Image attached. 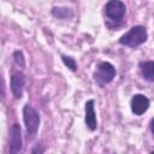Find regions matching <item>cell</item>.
<instances>
[{
	"label": "cell",
	"mask_w": 154,
	"mask_h": 154,
	"mask_svg": "<svg viewBox=\"0 0 154 154\" xmlns=\"http://www.w3.org/2000/svg\"><path fill=\"white\" fill-rule=\"evenodd\" d=\"M61 60L65 64V66H67L71 71H73V72L77 71V63H76V60L72 57H67V55H64L63 54L61 55Z\"/></svg>",
	"instance_id": "11"
},
{
	"label": "cell",
	"mask_w": 154,
	"mask_h": 154,
	"mask_svg": "<svg viewBox=\"0 0 154 154\" xmlns=\"http://www.w3.org/2000/svg\"><path fill=\"white\" fill-rule=\"evenodd\" d=\"M24 85H25V76H24V73L19 72V71L14 72L11 76L10 87H11V91H12V94H13V96L16 99H20L22 97Z\"/></svg>",
	"instance_id": "7"
},
{
	"label": "cell",
	"mask_w": 154,
	"mask_h": 154,
	"mask_svg": "<svg viewBox=\"0 0 154 154\" xmlns=\"http://www.w3.org/2000/svg\"><path fill=\"white\" fill-rule=\"evenodd\" d=\"M23 120L28 132V136L34 137L40 126V114L29 103L23 107Z\"/></svg>",
	"instance_id": "3"
},
{
	"label": "cell",
	"mask_w": 154,
	"mask_h": 154,
	"mask_svg": "<svg viewBox=\"0 0 154 154\" xmlns=\"http://www.w3.org/2000/svg\"><path fill=\"white\" fill-rule=\"evenodd\" d=\"M43 152H45V148H41L40 144H36L35 148L31 149V153H32V154H34V153H43Z\"/></svg>",
	"instance_id": "13"
},
{
	"label": "cell",
	"mask_w": 154,
	"mask_h": 154,
	"mask_svg": "<svg viewBox=\"0 0 154 154\" xmlns=\"http://www.w3.org/2000/svg\"><path fill=\"white\" fill-rule=\"evenodd\" d=\"M52 16L58 18V19H71L73 17V12L71 8L69 7H60V6H55L52 8L51 11Z\"/></svg>",
	"instance_id": "10"
},
{
	"label": "cell",
	"mask_w": 154,
	"mask_h": 154,
	"mask_svg": "<svg viewBox=\"0 0 154 154\" xmlns=\"http://www.w3.org/2000/svg\"><path fill=\"white\" fill-rule=\"evenodd\" d=\"M140 71L142 77L148 82H154V61H141L140 63Z\"/></svg>",
	"instance_id": "9"
},
{
	"label": "cell",
	"mask_w": 154,
	"mask_h": 154,
	"mask_svg": "<svg viewBox=\"0 0 154 154\" xmlns=\"http://www.w3.org/2000/svg\"><path fill=\"white\" fill-rule=\"evenodd\" d=\"M105 13L112 22H120L126 13V7L120 0H108L105 5Z\"/></svg>",
	"instance_id": "4"
},
{
	"label": "cell",
	"mask_w": 154,
	"mask_h": 154,
	"mask_svg": "<svg viewBox=\"0 0 154 154\" xmlns=\"http://www.w3.org/2000/svg\"><path fill=\"white\" fill-rule=\"evenodd\" d=\"M23 147L22 140V129L18 123H14L10 129V137H8V152L12 154L19 153Z\"/></svg>",
	"instance_id": "5"
},
{
	"label": "cell",
	"mask_w": 154,
	"mask_h": 154,
	"mask_svg": "<svg viewBox=\"0 0 154 154\" xmlns=\"http://www.w3.org/2000/svg\"><path fill=\"white\" fill-rule=\"evenodd\" d=\"M84 112H85V125L90 131L96 130L97 128V120H96V113L94 108V100H88L84 105Z\"/></svg>",
	"instance_id": "8"
},
{
	"label": "cell",
	"mask_w": 154,
	"mask_h": 154,
	"mask_svg": "<svg viewBox=\"0 0 154 154\" xmlns=\"http://www.w3.org/2000/svg\"><path fill=\"white\" fill-rule=\"evenodd\" d=\"M93 77L95 83L102 88L105 84L112 82L113 78L116 77V67L108 61H101L97 64Z\"/></svg>",
	"instance_id": "2"
},
{
	"label": "cell",
	"mask_w": 154,
	"mask_h": 154,
	"mask_svg": "<svg viewBox=\"0 0 154 154\" xmlns=\"http://www.w3.org/2000/svg\"><path fill=\"white\" fill-rule=\"evenodd\" d=\"M147 38H148V34L146 28L142 25H135L119 38V43L130 48H136L142 43H144Z\"/></svg>",
	"instance_id": "1"
},
{
	"label": "cell",
	"mask_w": 154,
	"mask_h": 154,
	"mask_svg": "<svg viewBox=\"0 0 154 154\" xmlns=\"http://www.w3.org/2000/svg\"><path fill=\"white\" fill-rule=\"evenodd\" d=\"M149 126H150V131H152V134H153V136H154V118L150 120V124H149Z\"/></svg>",
	"instance_id": "14"
},
{
	"label": "cell",
	"mask_w": 154,
	"mask_h": 154,
	"mask_svg": "<svg viewBox=\"0 0 154 154\" xmlns=\"http://www.w3.org/2000/svg\"><path fill=\"white\" fill-rule=\"evenodd\" d=\"M149 105H150L149 99L143 94H135L130 102L131 111L135 116H142L143 113H146L147 109L149 108Z\"/></svg>",
	"instance_id": "6"
},
{
	"label": "cell",
	"mask_w": 154,
	"mask_h": 154,
	"mask_svg": "<svg viewBox=\"0 0 154 154\" xmlns=\"http://www.w3.org/2000/svg\"><path fill=\"white\" fill-rule=\"evenodd\" d=\"M13 60L18 66H20V67L25 66V58H24V54L22 51H14L13 52Z\"/></svg>",
	"instance_id": "12"
}]
</instances>
